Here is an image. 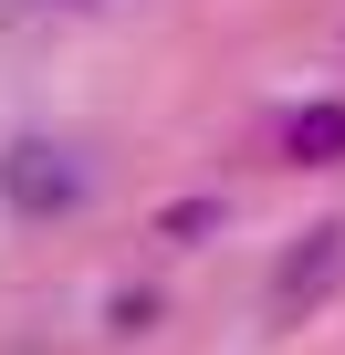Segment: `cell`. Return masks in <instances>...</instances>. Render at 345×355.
Instances as JSON below:
<instances>
[{
	"mask_svg": "<svg viewBox=\"0 0 345 355\" xmlns=\"http://www.w3.org/2000/svg\"><path fill=\"white\" fill-rule=\"evenodd\" d=\"M210 220H220V199H178V209H167V220H157V230H167V241H199V230H210Z\"/></svg>",
	"mask_w": 345,
	"mask_h": 355,
	"instance_id": "4",
	"label": "cell"
},
{
	"mask_svg": "<svg viewBox=\"0 0 345 355\" xmlns=\"http://www.w3.org/2000/svg\"><path fill=\"white\" fill-rule=\"evenodd\" d=\"M0 199H11L22 220L84 209V157H74V146H53V136H22V146H0Z\"/></svg>",
	"mask_w": 345,
	"mask_h": 355,
	"instance_id": "1",
	"label": "cell"
},
{
	"mask_svg": "<svg viewBox=\"0 0 345 355\" xmlns=\"http://www.w3.org/2000/svg\"><path fill=\"white\" fill-rule=\"evenodd\" d=\"M283 157L293 167H335L345 157V105H293L283 115Z\"/></svg>",
	"mask_w": 345,
	"mask_h": 355,
	"instance_id": "3",
	"label": "cell"
},
{
	"mask_svg": "<svg viewBox=\"0 0 345 355\" xmlns=\"http://www.w3.org/2000/svg\"><path fill=\"white\" fill-rule=\"evenodd\" d=\"M335 282H345V220H314V230L283 251V272H272V324H303Z\"/></svg>",
	"mask_w": 345,
	"mask_h": 355,
	"instance_id": "2",
	"label": "cell"
}]
</instances>
